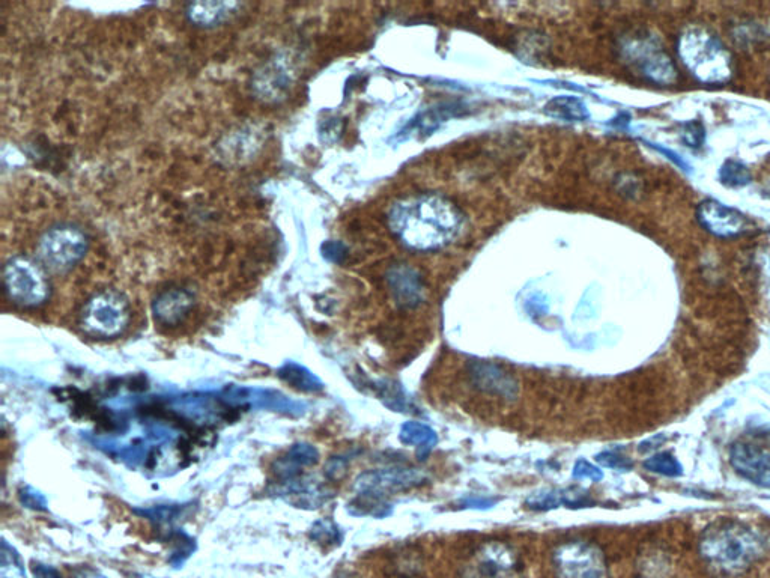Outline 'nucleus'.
Returning <instances> with one entry per match:
<instances>
[{
    "label": "nucleus",
    "instance_id": "36",
    "mask_svg": "<svg viewBox=\"0 0 770 578\" xmlns=\"http://www.w3.org/2000/svg\"><path fill=\"white\" fill-rule=\"evenodd\" d=\"M680 137H682L683 143H686L688 147L701 148L703 147L704 139H706V130H704L701 122H686V124L682 125Z\"/></svg>",
    "mask_w": 770,
    "mask_h": 578
},
{
    "label": "nucleus",
    "instance_id": "12",
    "mask_svg": "<svg viewBox=\"0 0 770 578\" xmlns=\"http://www.w3.org/2000/svg\"><path fill=\"white\" fill-rule=\"evenodd\" d=\"M697 220L709 234L725 240L739 237L749 228V220L740 211L713 199H706L698 205Z\"/></svg>",
    "mask_w": 770,
    "mask_h": 578
},
{
    "label": "nucleus",
    "instance_id": "1",
    "mask_svg": "<svg viewBox=\"0 0 770 578\" xmlns=\"http://www.w3.org/2000/svg\"><path fill=\"white\" fill-rule=\"evenodd\" d=\"M389 228L408 249L434 252L456 240L464 229V214L449 199L434 193L408 196L389 211Z\"/></svg>",
    "mask_w": 770,
    "mask_h": 578
},
{
    "label": "nucleus",
    "instance_id": "22",
    "mask_svg": "<svg viewBox=\"0 0 770 578\" xmlns=\"http://www.w3.org/2000/svg\"><path fill=\"white\" fill-rule=\"evenodd\" d=\"M369 387L375 392L378 399H381L385 407L396 411V413L410 414L417 410L413 399L399 381L375 380Z\"/></svg>",
    "mask_w": 770,
    "mask_h": 578
},
{
    "label": "nucleus",
    "instance_id": "16",
    "mask_svg": "<svg viewBox=\"0 0 770 578\" xmlns=\"http://www.w3.org/2000/svg\"><path fill=\"white\" fill-rule=\"evenodd\" d=\"M387 283L393 299L402 308H417L425 300V283L419 271L407 264H395L387 271Z\"/></svg>",
    "mask_w": 770,
    "mask_h": 578
},
{
    "label": "nucleus",
    "instance_id": "27",
    "mask_svg": "<svg viewBox=\"0 0 770 578\" xmlns=\"http://www.w3.org/2000/svg\"><path fill=\"white\" fill-rule=\"evenodd\" d=\"M167 541L172 545V551H170L169 563L173 568H182L184 563L193 556L196 551V541L191 538L187 533L182 530H172L167 535Z\"/></svg>",
    "mask_w": 770,
    "mask_h": 578
},
{
    "label": "nucleus",
    "instance_id": "30",
    "mask_svg": "<svg viewBox=\"0 0 770 578\" xmlns=\"http://www.w3.org/2000/svg\"><path fill=\"white\" fill-rule=\"evenodd\" d=\"M0 578H26L25 562L7 539L0 545Z\"/></svg>",
    "mask_w": 770,
    "mask_h": 578
},
{
    "label": "nucleus",
    "instance_id": "14",
    "mask_svg": "<svg viewBox=\"0 0 770 578\" xmlns=\"http://www.w3.org/2000/svg\"><path fill=\"white\" fill-rule=\"evenodd\" d=\"M468 375L476 389L488 395L513 401L519 393V384L513 375L503 371L500 366L483 360H474L468 365Z\"/></svg>",
    "mask_w": 770,
    "mask_h": 578
},
{
    "label": "nucleus",
    "instance_id": "38",
    "mask_svg": "<svg viewBox=\"0 0 770 578\" xmlns=\"http://www.w3.org/2000/svg\"><path fill=\"white\" fill-rule=\"evenodd\" d=\"M497 497L468 496L459 502V508L477 509V511H486L497 505Z\"/></svg>",
    "mask_w": 770,
    "mask_h": 578
},
{
    "label": "nucleus",
    "instance_id": "24",
    "mask_svg": "<svg viewBox=\"0 0 770 578\" xmlns=\"http://www.w3.org/2000/svg\"><path fill=\"white\" fill-rule=\"evenodd\" d=\"M288 85V73L280 62H271V64L265 65L264 71L256 76L255 86L264 98L279 100Z\"/></svg>",
    "mask_w": 770,
    "mask_h": 578
},
{
    "label": "nucleus",
    "instance_id": "5",
    "mask_svg": "<svg viewBox=\"0 0 770 578\" xmlns=\"http://www.w3.org/2000/svg\"><path fill=\"white\" fill-rule=\"evenodd\" d=\"M131 320L128 300L118 291L106 289L94 294L83 306L80 327L95 339H113L127 330Z\"/></svg>",
    "mask_w": 770,
    "mask_h": 578
},
{
    "label": "nucleus",
    "instance_id": "39",
    "mask_svg": "<svg viewBox=\"0 0 770 578\" xmlns=\"http://www.w3.org/2000/svg\"><path fill=\"white\" fill-rule=\"evenodd\" d=\"M322 252H324V256L328 261L340 262L346 256V247L342 243H337V241H328L322 247Z\"/></svg>",
    "mask_w": 770,
    "mask_h": 578
},
{
    "label": "nucleus",
    "instance_id": "8",
    "mask_svg": "<svg viewBox=\"0 0 770 578\" xmlns=\"http://www.w3.org/2000/svg\"><path fill=\"white\" fill-rule=\"evenodd\" d=\"M557 578H610L604 553L592 542L569 541L552 554Z\"/></svg>",
    "mask_w": 770,
    "mask_h": 578
},
{
    "label": "nucleus",
    "instance_id": "2",
    "mask_svg": "<svg viewBox=\"0 0 770 578\" xmlns=\"http://www.w3.org/2000/svg\"><path fill=\"white\" fill-rule=\"evenodd\" d=\"M767 539L742 521H719L704 530L700 554L716 571L740 574L766 556Z\"/></svg>",
    "mask_w": 770,
    "mask_h": 578
},
{
    "label": "nucleus",
    "instance_id": "32",
    "mask_svg": "<svg viewBox=\"0 0 770 578\" xmlns=\"http://www.w3.org/2000/svg\"><path fill=\"white\" fill-rule=\"evenodd\" d=\"M310 539L316 544L325 545V547H334V545H340L343 539L342 530L334 523L330 518H322V520L313 523L309 532Z\"/></svg>",
    "mask_w": 770,
    "mask_h": 578
},
{
    "label": "nucleus",
    "instance_id": "40",
    "mask_svg": "<svg viewBox=\"0 0 770 578\" xmlns=\"http://www.w3.org/2000/svg\"><path fill=\"white\" fill-rule=\"evenodd\" d=\"M345 473L346 461L342 460V458H331V460L328 461L327 467H325V475H327L328 479H333V481L343 478Z\"/></svg>",
    "mask_w": 770,
    "mask_h": 578
},
{
    "label": "nucleus",
    "instance_id": "23",
    "mask_svg": "<svg viewBox=\"0 0 770 578\" xmlns=\"http://www.w3.org/2000/svg\"><path fill=\"white\" fill-rule=\"evenodd\" d=\"M277 377L292 389L303 393H319L324 390V383L318 375L297 362H285L277 369Z\"/></svg>",
    "mask_w": 770,
    "mask_h": 578
},
{
    "label": "nucleus",
    "instance_id": "35",
    "mask_svg": "<svg viewBox=\"0 0 770 578\" xmlns=\"http://www.w3.org/2000/svg\"><path fill=\"white\" fill-rule=\"evenodd\" d=\"M596 463L601 464L602 467H608V469L622 470V472H628L634 467V461L626 455L619 454V452L605 451L596 455Z\"/></svg>",
    "mask_w": 770,
    "mask_h": 578
},
{
    "label": "nucleus",
    "instance_id": "13",
    "mask_svg": "<svg viewBox=\"0 0 770 578\" xmlns=\"http://www.w3.org/2000/svg\"><path fill=\"white\" fill-rule=\"evenodd\" d=\"M730 463L746 481L770 488V452L748 443H736L730 449Z\"/></svg>",
    "mask_w": 770,
    "mask_h": 578
},
{
    "label": "nucleus",
    "instance_id": "25",
    "mask_svg": "<svg viewBox=\"0 0 770 578\" xmlns=\"http://www.w3.org/2000/svg\"><path fill=\"white\" fill-rule=\"evenodd\" d=\"M346 509L354 517L385 518L393 514L392 503L376 497L361 496V494H355Z\"/></svg>",
    "mask_w": 770,
    "mask_h": 578
},
{
    "label": "nucleus",
    "instance_id": "18",
    "mask_svg": "<svg viewBox=\"0 0 770 578\" xmlns=\"http://www.w3.org/2000/svg\"><path fill=\"white\" fill-rule=\"evenodd\" d=\"M595 505L589 494L583 493V491L576 490V488H569V490H540L537 493L530 494L525 500V506L531 511L545 512L552 511V509L560 508V506H566L570 509L589 508V506Z\"/></svg>",
    "mask_w": 770,
    "mask_h": 578
},
{
    "label": "nucleus",
    "instance_id": "11",
    "mask_svg": "<svg viewBox=\"0 0 770 578\" xmlns=\"http://www.w3.org/2000/svg\"><path fill=\"white\" fill-rule=\"evenodd\" d=\"M524 566L513 548L503 542L483 545L468 565L465 578H521Z\"/></svg>",
    "mask_w": 770,
    "mask_h": 578
},
{
    "label": "nucleus",
    "instance_id": "29",
    "mask_svg": "<svg viewBox=\"0 0 770 578\" xmlns=\"http://www.w3.org/2000/svg\"><path fill=\"white\" fill-rule=\"evenodd\" d=\"M190 505H158L152 508L134 509V514L155 524H172L188 514Z\"/></svg>",
    "mask_w": 770,
    "mask_h": 578
},
{
    "label": "nucleus",
    "instance_id": "3",
    "mask_svg": "<svg viewBox=\"0 0 770 578\" xmlns=\"http://www.w3.org/2000/svg\"><path fill=\"white\" fill-rule=\"evenodd\" d=\"M677 55L697 82L706 86H724L734 76L730 50L704 26H689L677 41Z\"/></svg>",
    "mask_w": 770,
    "mask_h": 578
},
{
    "label": "nucleus",
    "instance_id": "28",
    "mask_svg": "<svg viewBox=\"0 0 770 578\" xmlns=\"http://www.w3.org/2000/svg\"><path fill=\"white\" fill-rule=\"evenodd\" d=\"M455 110H458L456 109V106H441L437 107V109L428 110V112L417 116V118L414 119V121L411 122V124L408 125V127L405 128L402 133L411 134L414 133V131L422 134L432 133V131H435L438 127H440V124L444 121V119L449 118L450 115L453 116V112H455Z\"/></svg>",
    "mask_w": 770,
    "mask_h": 578
},
{
    "label": "nucleus",
    "instance_id": "37",
    "mask_svg": "<svg viewBox=\"0 0 770 578\" xmlns=\"http://www.w3.org/2000/svg\"><path fill=\"white\" fill-rule=\"evenodd\" d=\"M572 478L575 479V481H586V479H590V481L593 482H601L602 479H604V472H602L599 467L593 466L592 463L581 458V460L576 461L575 466H573Z\"/></svg>",
    "mask_w": 770,
    "mask_h": 578
},
{
    "label": "nucleus",
    "instance_id": "7",
    "mask_svg": "<svg viewBox=\"0 0 770 578\" xmlns=\"http://www.w3.org/2000/svg\"><path fill=\"white\" fill-rule=\"evenodd\" d=\"M89 241L85 232L74 225H56L41 237L38 259L44 268L65 273L76 267L88 252Z\"/></svg>",
    "mask_w": 770,
    "mask_h": 578
},
{
    "label": "nucleus",
    "instance_id": "19",
    "mask_svg": "<svg viewBox=\"0 0 770 578\" xmlns=\"http://www.w3.org/2000/svg\"><path fill=\"white\" fill-rule=\"evenodd\" d=\"M319 463V452L315 446L309 443H295L291 446L285 457L279 458L274 463L273 472L279 481L298 478L303 467H312Z\"/></svg>",
    "mask_w": 770,
    "mask_h": 578
},
{
    "label": "nucleus",
    "instance_id": "34",
    "mask_svg": "<svg viewBox=\"0 0 770 578\" xmlns=\"http://www.w3.org/2000/svg\"><path fill=\"white\" fill-rule=\"evenodd\" d=\"M19 500L25 508L31 509V511H47L49 509L46 496L31 485L20 488Z\"/></svg>",
    "mask_w": 770,
    "mask_h": 578
},
{
    "label": "nucleus",
    "instance_id": "33",
    "mask_svg": "<svg viewBox=\"0 0 770 578\" xmlns=\"http://www.w3.org/2000/svg\"><path fill=\"white\" fill-rule=\"evenodd\" d=\"M721 183L728 187H743L751 183V171L737 160H727L719 171Z\"/></svg>",
    "mask_w": 770,
    "mask_h": 578
},
{
    "label": "nucleus",
    "instance_id": "42",
    "mask_svg": "<svg viewBox=\"0 0 770 578\" xmlns=\"http://www.w3.org/2000/svg\"><path fill=\"white\" fill-rule=\"evenodd\" d=\"M76 578H109L107 575L101 574V572L95 571V569H83Z\"/></svg>",
    "mask_w": 770,
    "mask_h": 578
},
{
    "label": "nucleus",
    "instance_id": "6",
    "mask_svg": "<svg viewBox=\"0 0 770 578\" xmlns=\"http://www.w3.org/2000/svg\"><path fill=\"white\" fill-rule=\"evenodd\" d=\"M5 293L20 308H38L50 299L49 277L41 262L14 256L4 267Z\"/></svg>",
    "mask_w": 770,
    "mask_h": 578
},
{
    "label": "nucleus",
    "instance_id": "9",
    "mask_svg": "<svg viewBox=\"0 0 770 578\" xmlns=\"http://www.w3.org/2000/svg\"><path fill=\"white\" fill-rule=\"evenodd\" d=\"M220 398L234 410H238V408H247V410L253 408L255 410L256 408V410L276 411V413L292 417L303 416L307 410V405L304 402L295 401L279 390L262 389V387L231 384L222 390Z\"/></svg>",
    "mask_w": 770,
    "mask_h": 578
},
{
    "label": "nucleus",
    "instance_id": "21",
    "mask_svg": "<svg viewBox=\"0 0 770 578\" xmlns=\"http://www.w3.org/2000/svg\"><path fill=\"white\" fill-rule=\"evenodd\" d=\"M399 442L411 448H417V457L420 461H425L432 449L437 446L438 434L425 423L417 420H408L401 426L399 431Z\"/></svg>",
    "mask_w": 770,
    "mask_h": 578
},
{
    "label": "nucleus",
    "instance_id": "17",
    "mask_svg": "<svg viewBox=\"0 0 770 578\" xmlns=\"http://www.w3.org/2000/svg\"><path fill=\"white\" fill-rule=\"evenodd\" d=\"M195 296L185 288L164 289L152 303V314L161 326L175 327L181 324L195 306Z\"/></svg>",
    "mask_w": 770,
    "mask_h": 578
},
{
    "label": "nucleus",
    "instance_id": "20",
    "mask_svg": "<svg viewBox=\"0 0 770 578\" xmlns=\"http://www.w3.org/2000/svg\"><path fill=\"white\" fill-rule=\"evenodd\" d=\"M240 4L235 2H195L187 7L188 20L201 28H214L228 20Z\"/></svg>",
    "mask_w": 770,
    "mask_h": 578
},
{
    "label": "nucleus",
    "instance_id": "10",
    "mask_svg": "<svg viewBox=\"0 0 770 578\" xmlns=\"http://www.w3.org/2000/svg\"><path fill=\"white\" fill-rule=\"evenodd\" d=\"M429 476L422 470L411 467H389V469L364 472L355 479V494L387 500L390 494L413 490L428 484Z\"/></svg>",
    "mask_w": 770,
    "mask_h": 578
},
{
    "label": "nucleus",
    "instance_id": "41",
    "mask_svg": "<svg viewBox=\"0 0 770 578\" xmlns=\"http://www.w3.org/2000/svg\"><path fill=\"white\" fill-rule=\"evenodd\" d=\"M32 572L35 578H62L61 572L55 566L44 565V563H34Z\"/></svg>",
    "mask_w": 770,
    "mask_h": 578
},
{
    "label": "nucleus",
    "instance_id": "31",
    "mask_svg": "<svg viewBox=\"0 0 770 578\" xmlns=\"http://www.w3.org/2000/svg\"><path fill=\"white\" fill-rule=\"evenodd\" d=\"M644 469L647 472L656 473V475L668 476V478H679L683 475L682 464L679 463L674 455L670 452H661V454L653 455V457L647 458L644 461Z\"/></svg>",
    "mask_w": 770,
    "mask_h": 578
},
{
    "label": "nucleus",
    "instance_id": "4",
    "mask_svg": "<svg viewBox=\"0 0 770 578\" xmlns=\"http://www.w3.org/2000/svg\"><path fill=\"white\" fill-rule=\"evenodd\" d=\"M620 53L629 67L644 80L656 86H673L679 80L674 59L664 44L650 32L638 31L626 35L620 44Z\"/></svg>",
    "mask_w": 770,
    "mask_h": 578
},
{
    "label": "nucleus",
    "instance_id": "26",
    "mask_svg": "<svg viewBox=\"0 0 770 578\" xmlns=\"http://www.w3.org/2000/svg\"><path fill=\"white\" fill-rule=\"evenodd\" d=\"M546 113L554 118L566 119V121H584L589 118L586 104L578 98L557 97L546 104Z\"/></svg>",
    "mask_w": 770,
    "mask_h": 578
},
{
    "label": "nucleus",
    "instance_id": "15",
    "mask_svg": "<svg viewBox=\"0 0 770 578\" xmlns=\"http://www.w3.org/2000/svg\"><path fill=\"white\" fill-rule=\"evenodd\" d=\"M276 494L289 505L301 509L322 508L333 499V491L309 478H292L277 482Z\"/></svg>",
    "mask_w": 770,
    "mask_h": 578
}]
</instances>
